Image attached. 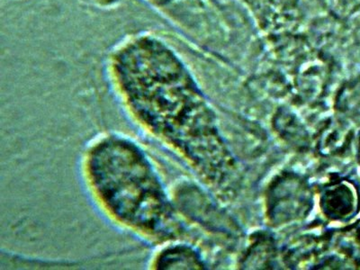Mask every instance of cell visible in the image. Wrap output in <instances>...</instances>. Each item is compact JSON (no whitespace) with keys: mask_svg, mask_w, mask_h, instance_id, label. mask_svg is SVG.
<instances>
[{"mask_svg":"<svg viewBox=\"0 0 360 270\" xmlns=\"http://www.w3.org/2000/svg\"><path fill=\"white\" fill-rule=\"evenodd\" d=\"M115 69L125 101L144 127L214 184L233 174L234 160L214 115L172 51L158 41H135L119 53Z\"/></svg>","mask_w":360,"mask_h":270,"instance_id":"6da1fadb","label":"cell"},{"mask_svg":"<svg viewBox=\"0 0 360 270\" xmlns=\"http://www.w3.org/2000/svg\"><path fill=\"white\" fill-rule=\"evenodd\" d=\"M86 172L96 197L120 223L156 240L181 233L162 183L133 141L118 136L98 141L89 150Z\"/></svg>","mask_w":360,"mask_h":270,"instance_id":"7a4b0ae2","label":"cell"},{"mask_svg":"<svg viewBox=\"0 0 360 270\" xmlns=\"http://www.w3.org/2000/svg\"><path fill=\"white\" fill-rule=\"evenodd\" d=\"M314 195L307 180L292 172L276 176L266 195V217L274 226L304 219L313 208Z\"/></svg>","mask_w":360,"mask_h":270,"instance_id":"3957f363","label":"cell"},{"mask_svg":"<svg viewBox=\"0 0 360 270\" xmlns=\"http://www.w3.org/2000/svg\"><path fill=\"white\" fill-rule=\"evenodd\" d=\"M320 207L327 218L347 221L358 214L360 192L355 183L348 179L333 180L321 193Z\"/></svg>","mask_w":360,"mask_h":270,"instance_id":"277c9868","label":"cell"},{"mask_svg":"<svg viewBox=\"0 0 360 270\" xmlns=\"http://www.w3.org/2000/svg\"><path fill=\"white\" fill-rule=\"evenodd\" d=\"M276 246L270 234H254L252 243L244 254L240 268L244 269H270L276 268Z\"/></svg>","mask_w":360,"mask_h":270,"instance_id":"5b68a950","label":"cell"},{"mask_svg":"<svg viewBox=\"0 0 360 270\" xmlns=\"http://www.w3.org/2000/svg\"><path fill=\"white\" fill-rule=\"evenodd\" d=\"M352 138L349 123L339 115L330 119L318 137V150L324 156L340 154L348 147Z\"/></svg>","mask_w":360,"mask_h":270,"instance_id":"8992f818","label":"cell"},{"mask_svg":"<svg viewBox=\"0 0 360 270\" xmlns=\"http://www.w3.org/2000/svg\"><path fill=\"white\" fill-rule=\"evenodd\" d=\"M157 269H204L201 257L191 247L179 245L168 248L158 255Z\"/></svg>","mask_w":360,"mask_h":270,"instance_id":"52a82bcc","label":"cell"},{"mask_svg":"<svg viewBox=\"0 0 360 270\" xmlns=\"http://www.w3.org/2000/svg\"><path fill=\"white\" fill-rule=\"evenodd\" d=\"M275 129L279 135L297 148H304L309 144V134L297 115L287 110H281L274 117Z\"/></svg>","mask_w":360,"mask_h":270,"instance_id":"ba28073f","label":"cell"},{"mask_svg":"<svg viewBox=\"0 0 360 270\" xmlns=\"http://www.w3.org/2000/svg\"><path fill=\"white\" fill-rule=\"evenodd\" d=\"M353 234H354L356 249H358L359 262H360V224L355 225L354 227L352 228Z\"/></svg>","mask_w":360,"mask_h":270,"instance_id":"9c48e42d","label":"cell"},{"mask_svg":"<svg viewBox=\"0 0 360 270\" xmlns=\"http://www.w3.org/2000/svg\"><path fill=\"white\" fill-rule=\"evenodd\" d=\"M358 158H359V162L360 163V135H359V143H358Z\"/></svg>","mask_w":360,"mask_h":270,"instance_id":"30bf717a","label":"cell"}]
</instances>
